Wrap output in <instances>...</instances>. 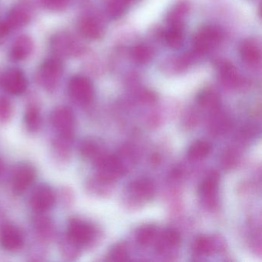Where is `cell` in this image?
Returning a JSON list of instances; mask_svg holds the SVG:
<instances>
[{
    "instance_id": "cell-1",
    "label": "cell",
    "mask_w": 262,
    "mask_h": 262,
    "mask_svg": "<svg viewBox=\"0 0 262 262\" xmlns=\"http://www.w3.org/2000/svg\"><path fill=\"white\" fill-rule=\"evenodd\" d=\"M94 161L98 179L104 183L113 182L125 173V167L116 156L100 153Z\"/></svg>"
},
{
    "instance_id": "cell-2",
    "label": "cell",
    "mask_w": 262,
    "mask_h": 262,
    "mask_svg": "<svg viewBox=\"0 0 262 262\" xmlns=\"http://www.w3.org/2000/svg\"><path fill=\"white\" fill-rule=\"evenodd\" d=\"M50 119L59 137L71 142L75 128V116L71 108L67 106L57 107L52 113Z\"/></svg>"
},
{
    "instance_id": "cell-3",
    "label": "cell",
    "mask_w": 262,
    "mask_h": 262,
    "mask_svg": "<svg viewBox=\"0 0 262 262\" xmlns=\"http://www.w3.org/2000/svg\"><path fill=\"white\" fill-rule=\"evenodd\" d=\"M95 235L96 230L89 222L78 219H71L69 222L66 236L80 248L89 245Z\"/></svg>"
},
{
    "instance_id": "cell-4",
    "label": "cell",
    "mask_w": 262,
    "mask_h": 262,
    "mask_svg": "<svg viewBox=\"0 0 262 262\" xmlns=\"http://www.w3.org/2000/svg\"><path fill=\"white\" fill-rule=\"evenodd\" d=\"M69 92L72 98L81 104L90 103L94 96V89L91 81L82 76H75L70 80Z\"/></svg>"
},
{
    "instance_id": "cell-5",
    "label": "cell",
    "mask_w": 262,
    "mask_h": 262,
    "mask_svg": "<svg viewBox=\"0 0 262 262\" xmlns=\"http://www.w3.org/2000/svg\"><path fill=\"white\" fill-rule=\"evenodd\" d=\"M28 82L21 70L12 69L6 72L0 78V86L11 95L23 94L27 90Z\"/></svg>"
},
{
    "instance_id": "cell-6",
    "label": "cell",
    "mask_w": 262,
    "mask_h": 262,
    "mask_svg": "<svg viewBox=\"0 0 262 262\" xmlns=\"http://www.w3.org/2000/svg\"><path fill=\"white\" fill-rule=\"evenodd\" d=\"M222 37V33L216 27H204L194 36L193 40L194 49L198 53H206L217 46Z\"/></svg>"
},
{
    "instance_id": "cell-7",
    "label": "cell",
    "mask_w": 262,
    "mask_h": 262,
    "mask_svg": "<svg viewBox=\"0 0 262 262\" xmlns=\"http://www.w3.org/2000/svg\"><path fill=\"white\" fill-rule=\"evenodd\" d=\"M55 194L48 185L38 186L30 196V205L36 212H46L53 208L55 204Z\"/></svg>"
},
{
    "instance_id": "cell-8",
    "label": "cell",
    "mask_w": 262,
    "mask_h": 262,
    "mask_svg": "<svg viewBox=\"0 0 262 262\" xmlns=\"http://www.w3.org/2000/svg\"><path fill=\"white\" fill-rule=\"evenodd\" d=\"M62 74V65L59 59L45 61L39 71L40 83L48 90L54 88Z\"/></svg>"
},
{
    "instance_id": "cell-9",
    "label": "cell",
    "mask_w": 262,
    "mask_h": 262,
    "mask_svg": "<svg viewBox=\"0 0 262 262\" xmlns=\"http://www.w3.org/2000/svg\"><path fill=\"white\" fill-rule=\"evenodd\" d=\"M36 169L32 165L24 164L19 165L12 179V188L16 194H24L34 182L36 179Z\"/></svg>"
},
{
    "instance_id": "cell-10",
    "label": "cell",
    "mask_w": 262,
    "mask_h": 262,
    "mask_svg": "<svg viewBox=\"0 0 262 262\" xmlns=\"http://www.w3.org/2000/svg\"><path fill=\"white\" fill-rule=\"evenodd\" d=\"M24 238L20 230L12 225L6 224L0 230V245L9 251H16L24 246Z\"/></svg>"
},
{
    "instance_id": "cell-11",
    "label": "cell",
    "mask_w": 262,
    "mask_h": 262,
    "mask_svg": "<svg viewBox=\"0 0 262 262\" xmlns=\"http://www.w3.org/2000/svg\"><path fill=\"white\" fill-rule=\"evenodd\" d=\"M33 49V40L30 37L27 36H20L13 44L10 56L13 60H24L31 54Z\"/></svg>"
},
{
    "instance_id": "cell-12",
    "label": "cell",
    "mask_w": 262,
    "mask_h": 262,
    "mask_svg": "<svg viewBox=\"0 0 262 262\" xmlns=\"http://www.w3.org/2000/svg\"><path fill=\"white\" fill-rule=\"evenodd\" d=\"M130 191L138 199L150 200L155 193L154 184L148 179H138L130 185Z\"/></svg>"
},
{
    "instance_id": "cell-13",
    "label": "cell",
    "mask_w": 262,
    "mask_h": 262,
    "mask_svg": "<svg viewBox=\"0 0 262 262\" xmlns=\"http://www.w3.org/2000/svg\"><path fill=\"white\" fill-rule=\"evenodd\" d=\"M240 53L242 59L251 64L255 65L260 60V49L258 44L253 39H245L240 47Z\"/></svg>"
},
{
    "instance_id": "cell-14",
    "label": "cell",
    "mask_w": 262,
    "mask_h": 262,
    "mask_svg": "<svg viewBox=\"0 0 262 262\" xmlns=\"http://www.w3.org/2000/svg\"><path fill=\"white\" fill-rule=\"evenodd\" d=\"M53 45L55 51L65 56L75 55L79 50L77 42L73 38L65 34L59 35L54 38Z\"/></svg>"
},
{
    "instance_id": "cell-15",
    "label": "cell",
    "mask_w": 262,
    "mask_h": 262,
    "mask_svg": "<svg viewBox=\"0 0 262 262\" xmlns=\"http://www.w3.org/2000/svg\"><path fill=\"white\" fill-rule=\"evenodd\" d=\"M219 184V174L216 171L210 173L201 184L199 193L202 199L211 202L215 196Z\"/></svg>"
},
{
    "instance_id": "cell-16",
    "label": "cell",
    "mask_w": 262,
    "mask_h": 262,
    "mask_svg": "<svg viewBox=\"0 0 262 262\" xmlns=\"http://www.w3.org/2000/svg\"><path fill=\"white\" fill-rule=\"evenodd\" d=\"M79 28L85 37L98 39L102 37L103 30L98 21L92 17H84L79 21Z\"/></svg>"
},
{
    "instance_id": "cell-17",
    "label": "cell",
    "mask_w": 262,
    "mask_h": 262,
    "mask_svg": "<svg viewBox=\"0 0 262 262\" xmlns=\"http://www.w3.org/2000/svg\"><path fill=\"white\" fill-rule=\"evenodd\" d=\"M30 21V15L25 10L16 9L7 16L4 24L10 32L13 30L21 28L27 25Z\"/></svg>"
},
{
    "instance_id": "cell-18",
    "label": "cell",
    "mask_w": 262,
    "mask_h": 262,
    "mask_svg": "<svg viewBox=\"0 0 262 262\" xmlns=\"http://www.w3.org/2000/svg\"><path fill=\"white\" fill-rule=\"evenodd\" d=\"M211 151V145L205 140H198L188 148V158L189 160L199 161L206 158Z\"/></svg>"
},
{
    "instance_id": "cell-19",
    "label": "cell",
    "mask_w": 262,
    "mask_h": 262,
    "mask_svg": "<svg viewBox=\"0 0 262 262\" xmlns=\"http://www.w3.org/2000/svg\"><path fill=\"white\" fill-rule=\"evenodd\" d=\"M24 122L27 130L30 133L39 131L42 125V118L39 108L35 105L28 107L24 116Z\"/></svg>"
},
{
    "instance_id": "cell-20",
    "label": "cell",
    "mask_w": 262,
    "mask_h": 262,
    "mask_svg": "<svg viewBox=\"0 0 262 262\" xmlns=\"http://www.w3.org/2000/svg\"><path fill=\"white\" fill-rule=\"evenodd\" d=\"M34 227L36 232L43 239H49L54 232L53 222L45 216H38L34 221Z\"/></svg>"
},
{
    "instance_id": "cell-21",
    "label": "cell",
    "mask_w": 262,
    "mask_h": 262,
    "mask_svg": "<svg viewBox=\"0 0 262 262\" xmlns=\"http://www.w3.org/2000/svg\"><path fill=\"white\" fill-rule=\"evenodd\" d=\"M167 44L172 49L180 48L183 43L184 33L180 24H173L165 36Z\"/></svg>"
},
{
    "instance_id": "cell-22",
    "label": "cell",
    "mask_w": 262,
    "mask_h": 262,
    "mask_svg": "<svg viewBox=\"0 0 262 262\" xmlns=\"http://www.w3.org/2000/svg\"><path fill=\"white\" fill-rule=\"evenodd\" d=\"M214 249V242L208 236H199L194 240L193 244V250L199 255H209L213 252Z\"/></svg>"
},
{
    "instance_id": "cell-23",
    "label": "cell",
    "mask_w": 262,
    "mask_h": 262,
    "mask_svg": "<svg viewBox=\"0 0 262 262\" xmlns=\"http://www.w3.org/2000/svg\"><path fill=\"white\" fill-rule=\"evenodd\" d=\"M60 251L62 257L68 260H75L79 254L80 247L72 242L66 236L60 242Z\"/></svg>"
},
{
    "instance_id": "cell-24",
    "label": "cell",
    "mask_w": 262,
    "mask_h": 262,
    "mask_svg": "<svg viewBox=\"0 0 262 262\" xmlns=\"http://www.w3.org/2000/svg\"><path fill=\"white\" fill-rule=\"evenodd\" d=\"M198 102L204 108L215 110L219 105V99L215 93L210 90L202 92L198 98Z\"/></svg>"
},
{
    "instance_id": "cell-25",
    "label": "cell",
    "mask_w": 262,
    "mask_h": 262,
    "mask_svg": "<svg viewBox=\"0 0 262 262\" xmlns=\"http://www.w3.org/2000/svg\"><path fill=\"white\" fill-rule=\"evenodd\" d=\"M156 234V228L153 225L142 227L136 234V240L141 245H149L154 240Z\"/></svg>"
},
{
    "instance_id": "cell-26",
    "label": "cell",
    "mask_w": 262,
    "mask_h": 262,
    "mask_svg": "<svg viewBox=\"0 0 262 262\" xmlns=\"http://www.w3.org/2000/svg\"><path fill=\"white\" fill-rule=\"evenodd\" d=\"M79 151L85 159H96L99 154V148L96 142L91 140L84 141L79 146Z\"/></svg>"
},
{
    "instance_id": "cell-27",
    "label": "cell",
    "mask_w": 262,
    "mask_h": 262,
    "mask_svg": "<svg viewBox=\"0 0 262 262\" xmlns=\"http://www.w3.org/2000/svg\"><path fill=\"white\" fill-rule=\"evenodd\" d=\"M13 105L5 96H0V122L7 123L13 116Z\"/></svg>"
},
{
    "instance_id": "cell-28",
    "label": "cell",
    "mask_w": 262,
    "mask_h": 262,
    "mask_svg": "<svg viewBox=\"0 0 262 262\" xmlns=\"http://www.w3.org/2000/svg\"><path fill=\"white\" fill-rule=\"evenodd\" d=\"M133 56L136 62H140V63H146L151 60L152 52L149 47H146V46L139 45L133 49Z\"/></svg>"
},
{
    "instance_id": "cell-29",
    "label": "cell",
    "mask_w": 262,
    "mask_h": 262,
    "mask_svg": "<svg viewBox=\"0 0 262 262\" xmlns=\"http://www.w3.org/2000/svg\"><path fill=\"white\" fill-rule=\"evenodd\" d=\"M162 241L169 247L179 246L182 242L180 233L174 228H167L162 234Z\"/></svg>"
},
{
    "instance_id": "cell-30",
    "label": "cell",
    "mask_w": 262,
    "mask_h": 262,
    "mask_svg": "<svg viewBox=\"0 0 262 262\" xmlns=\"http://www.w3.org/2000/svg\"><path fill=\"white\" fill-rule=\"evenodd\" d=\"M222 79L224 82L229 85H237L239 82V76H237V73L234 68L230 65H225L222 67Z\"/></svg>"
},
{
    "instance_id": "cell-31",
    "label": "cell",
    "mask_w": 262,
    "mask_h": 262,
    "mask_svg": "<svg viewBox=\"0 0 262 262\" xmlns=\"http://www.w3.org/2000/svg\"><path fill=\"white\" fill-rule=\"evenodd\" d=\"M110 257L113 261H125L128 260V251L125 245L122 244L115 245L110 251Z\"/></svg>"
},
{
    "instance_id": "cell-32",
    "label": "cell",
    "mask_w": 262,
    "mask_h": 262,
    "mask_svg": "<svg viewBox=\"0 0 262 262\" xmlns=\"http://www.w3.org/2000/svg\"><path fill=\"white\" fill-rule=\"evenodd\" d=\"M70 0H42V5L53 11H59L68 7Z\"/></svg>"
},
{
    "instance_id": "cell-33",
    "label": "cell",
    "mask_w": 262,
    "mask_h": 262,
    "mask_svg": "<svg viewBox=\"0 0 262 262\" xmlns=\"http://www.w3.org/2000/svg\"><path fill=\"white\" fill-rule=\"evenodd\" d=\"M9 33H10V30L7 29L4 22L0 23V43L5 39L6 36L9 34Z\"/></svg>"
},
{
    "instance_id": "cell-34",
    "label": "cell",
    "mask_w": 262,
    "mask_h": 262,
    "mask_svg": "<svg viewBox=\"0 0 262 262\" xmlns=\"http://www.w3.org/2000/svg\"><path fill=\"white\" fill-rule=\"evenodd\" d=\"M4 163L2 159H0V176L4 172Z\"/></svg>"
},
{
    "instance_id": "cell-35",
    "label": "cell",
    "mask_w": 262,
    "mask_h": 262,
    "mask_svg": "<svg viewBox=\"0 0 262 262\" xmlns=\"http://www.w3.org/2000/svg\"><path fill=\"white\" fill-rule=\"evenodd\" d=\"M124 3H128V2H132V1H133V0H122Z\"/></svg>"
}]
</instances>
